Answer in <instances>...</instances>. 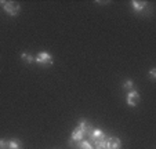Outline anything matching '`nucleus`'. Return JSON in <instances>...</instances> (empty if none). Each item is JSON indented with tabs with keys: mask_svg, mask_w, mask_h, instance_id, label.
<instances>
[{
	"mask_svg": "<svg viewBox=\"0 0 156 149\" xmlns=\"http://www.w3.org/2000/svg\"><path fill=\"white\" fill-rule=\"evenodd\" d=\"M35 64L40 65L43 68H48L53 65V55L47 51H40L37 53V55L35 57Z\"/></svg>",
	"mask_w": 156,
	"mask_h": 149,
	"instance_id": "obj_1",
	"label": "nucleus"
},
{
	"mask_svg": "<svg viewBox=\"0 0 156 149\" xmlns=\"http://www.w3.org/2000/svg\"><path fill=\"white\" fill-rule=\"evenodd\" d=\"M131 9H133V11L137 12V14H140V15H144L145 12H147V10L151 11L147 2H140V0H133L131 2Z\"/></svg>",
	"mask_w": 156,
	"mask_h": 149,
	"instance_id": "obj_2",
	"label": "nucleus"
},
{
	"mask_svg": "<svg viewBox=\"0 0 156 149\" xmlns=\"http://www.w3.org/2000/svg\"><path fill=\"white\" fill-rule=\"evenodd\" d=\"M3 10L9 15L15 17V15L20 14L21 6H20V3H17V2H6V3H4V6H3Z\"/></svg>",
	"mask_w": 156,
	"mask_h": 149,
	"instance_id": "obj_3",
	"label": "nucleus"
},
{
	"mask_svg": "<svg viewBox=\"0 0 156 149\" xmlns=\"http://www.w3.org/2000/svg\"><path fill=\"white\" fill-rule=\"evenodd\" d=\"M126 102L129 106H137L140 102V94L137 90H133L130 93H127V97H126Z\"/></svg>",
	"mask_w": 156,
	"mask_h": 149,
	"instance_id": "obj_4",
	"label": "nucleus"
},
{
	"mask_svg": "<svg viewBox=\"0 0 156 149\" xmlns=\"http://www.w3.org/2000/svg\"><path fill=\"white\" fill-rule=\"evenodd\" d=\"M120 148H122V142L118 137H108L105 149H120Z\"/></svg>",
	"mask_w": 156,
	"mask_h": 149,
	"instance_id": "obj_5",
	"label": "nucleus"
},
{
	"mask_svg": "<svg viewBox=\"0 0 156 149\" xmlns=\"http://www.w3.org/2000/svg\"><path fill=\"white\" fill-rule=\"evenodd\" d=\"M77 127H80V129L83 130V131H84V134H86V137H88V135H90V133L93 131V129H94V127H93V124L90 122H87V120L86 119H82L79 122V124H77Z\"/></svg>",
	"mask_w": 156,
	"mask_h": 149,
	"instance_id": "obj_6",
	"label": "nucleus"
},
{
	"mask_svg": "<svg viewBox=\"0 0 156 149\" xmlns=\"http://www.w3.org/2000/svg\"><path fill=\"white\" fill-rule=\"evenodd\" d=\"M104 135H105V133L101 131L100 129H95V127H94V129H93V131L90 133V135H88V138H90L88 141H90V142H94V141H97L98 138H102Z\"/></svg>",
	"mask_w": 156,
	"mask_h": 149,
	"instance_id": "obj_7",
	"label": "nucleus"
},
{
	"mask_svg": "<svg viewBox=\"0 0 156 149\" xmlns=\"http://www.w3.org/2000/svg\"><path fill=\"white\" fill-rule=\"evenodd\" d=\"M71 138H72V140L79 141V142H80L82 140H84V138H86V134H84V131H83L80 127H76V129L73 130V133H72Z\"/></svg>",
	"mask_w": 156,
	"mask_h": 149,
	"instance_id": "obj_8",
	"label": "nucleus"
},
{
	"mask_svg": "<svg viewBox=\"0 0 156 149\" xmlns=\"http://www.w3.org/2000/svg\"><path fill=\"white\" fill-rule=\"evenodd\" d=\"M122 88H123L126 93H130V91L136 90V84H134V82H133L131 79H127V80H124V82H123Z\"/></svg>",
	"mask_w": 156,
	"mask_h": 149,
	"instance_id": "obj_9",
	"label": "nucleus"
},
{
	"mask_svg": "<svg viewBox=\"0 0 156 149\" xmlns=\"http://www.w3.org/2000/svg\"><path fill=\"white\" fill-rule=\"evenodd\" d=\"M9 148L10 149H22V144H21L20 140L12 138V140H9Z\"/></svg>",
	"mask_w": 156,
	"mask_h": 149,
	"instance_id": "obj_10",
	"label": "nucleus"
},
{
	"mask_svg": "<svg viewBox=\"0 0 156 149\" xmlns=\"http://www.w3.org/2000/svg\"><path fill=\"white\" fill-rule=\"evenodd\" d=\"M77 149H94V146H93V144L90 142L88 140H82L79 142V146H77Z\"/></svg>",
	"mask_w": 156,
	"mask_h": 149,
	"instance_id": "obj_11",
	"label": "nucleus"
},
{
	"mask_svg": "<svg viewBox=\"0 0 156 149\" xmlns=\"http://www.w3.org/2000/svg\"><path fill=\"white\" fill-rule=\"evenodd\" d=\"M21 58H22V61L27 62V64H33L35 62V57L29 53H22L21 54Z\"/></svg>",
	"mask_w": 156,
	"mask_h": 149,
	"instance_id": "obj_12",
	"label": "nucleus"
},
{
	"mask_svg": "<svg viewBox=\"0 0 156 149\" xmlns=\"http://www.w3.org/2000/svg\"><path fill=\"white\" fill-rule=\"evenodd\" d=\"M0 149H10L9 148V140L0 138Z\"/></svg>",
	"mask_w": 156,
	"mask_h": 149,
	"instance_id": "obj_13",
	"label": "nucleus"
},
{
	"mask_svg": "<svg viewBox=\"0 0 156 149\" xmlns=\"http://www.w3.org/2000/svg\"><path fill=\"white\" fill-rule=\"evenodd\" d=\"M149 77H151V80H155L156 79V69H155V68H152V69L149 70Z\"/></svg>",
	"mask_w": 156,
	"mask_h": 149,
	"instance_id": "obj_14",
	"label": "nucleus"
},
{
	"mask_svg": "<svg viewBox=\"0 0 156 149\" xmlns=\"http://www.w3.org/2000/svg\"><path fill=\"white\" fill-rule=\"evenodd\" d=\"M94 149H95V148H94Z\"/></svg>",
	"mask_w": 156,
	"mask_h": 149,
	"instance_id": "obj_15",
	"label": "nucleus"
}]
</instances>
